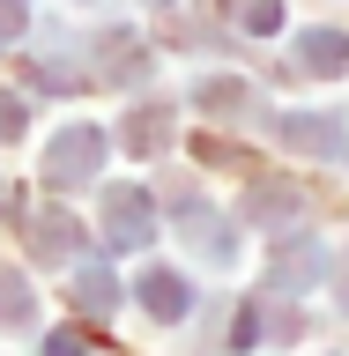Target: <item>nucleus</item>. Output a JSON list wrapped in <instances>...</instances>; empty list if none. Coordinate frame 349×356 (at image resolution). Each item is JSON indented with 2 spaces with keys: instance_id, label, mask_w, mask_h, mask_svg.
<instances>
[{
  "instance_id": "1",
  "label": "nucleus",
  "mask_w": 349,
  "mask_h": 356,
  "mask_svg": "<svg viewBox=\"0 0 349 356\" xmlns=\"http://www.w3.org/2000/svg\"><path fill=\"white\" fill-rule=\"evenodd\" d=\"M297 52H305V67H312V74H334V67L349 60V38H342V30H312Z\"/></svg>"
}]
</instances>
